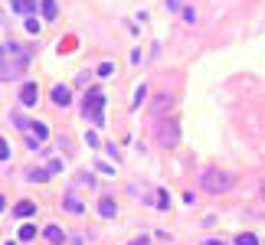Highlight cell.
I'll return each mask as SVG.
<instances>
[{"label": "cell", "mask_w": 265, "mask_h": 245, "mask_svg": "<svg viewBox=\"0 0 265 245\" xmlns=\"http://www.w3.org/2000/svg\"><path fill=\"white\" fill-rule=\"evenodd\" d=\"M203 245H226V242H223V239H206Z\"/></svg>", "instance_id": "cell-26"}, {"label": "cell", "mask_w": 265, "mask_h": 245, "mask_svg": "<svg viewBox=\"0 0 265 245\" xmlns=\"http://www.w3.org/2000/svg\"><path fill=\"white\" fill-rule=\"evenodd\" d=\"M33 137H36V141H46V134H50V131H46V124L43 121H33Z\"/></svg>", "instance_id": "cell-15"}, {"label": "cell", "mask_w": 265, "mask_h": 245, "mask_svg": "<svg viewBox=\"0 0 265 245\" xmlns=\"http://www.w3.org/2000/svg\"><path fill=\"white\" fill-rule=\"evenodd\" d=\"M46 170H50V177H53V173H59V170H62V160H50V167H46Z\"/></svg>", "instance_id": "cell-22"}, {"label": "cell", "mask_w": 265, "mask_h": 245, "mask_svg": "<svg viewBox=\"0 0 265 245\" xmlns=\"http://www.w3.org/2000/svg\"><path fill=\"white\" fill-rule=\"evenodd\" d=\"M85 144H89V147H95V144H99V137H95V131H85Z\"/></svg>", "instance_id": "cell-24"}, {"label": "cell", "mask_w": 265, "mask_h": 245, "mask_svg": "<svg viewBox=\"0 0 265 245\" xmlns=\"http://www.w3.org/2000/svg\"><path fill=\"white\" fill-rule=\"evenodd\" d=\"M262 200H265V183H262Z\"/></svg>", "instance_id": "cell-29"}, {"label": "cell", "mask_w": 265, "mask_h": 245, "mask_svg": "<svg viewBox=\"0 0 265 245\" xmlns=\"http://www.w3.org/2000/svg\"><path fill=\"white\" fill-rule=\"evenodd\" d=\"M167 10H180V0H167Z\"/></svg>", "instance_id": "cell-25"}, {"label": "cell", "mask_w": 265, "mask_h": 245, "mask_svg": "<svg viewBox=\"0 0 265 245\" xmlns=\"http://www.w3.org/2000/svg\"><path fill=\"white\" fill-rule=\"evenodd\" d=\"M30 239H36V229L33 226H20V242H30Z\"/></svg>", "instance_id": "cell-16"}, {"label": "cell", "mask_w": 265, "mask_h": 245, "mask_svg": "<svg viewBox=\"0 0 265 245\" xmlns=\"http://www.w3.org/2000/svg\"><path fill=\"white\" fill-rule=\"evenodd\" d=\"M99 213L105 216V219H111V216H115V200H102L99 203Z\"/></svg>", "instance_id": "cell-13"}, {"label": "cell", "mask_w": 265, "mask_h": 245, "mask_svg": "<svg viewBox=\"0 0 265 245\" xmlns=\"http://www.w3.org/2000/svg\"><path fill=\"white\" fill-rule=\"evenodd\" d=\"M200 183H203L206 193H226L229 186L236 183V177H233V173H226V170H203V173H200Z\"/></svg>", "instance_id": "cell-2"}, {"label": "cell", "mask_w": 265, "mask_h": 245, "mask_svg": "<svg viewBox=\"0 0 265 245\" xmlns=\"http://www.w3.org/2000/svg\"><path fill=\"white\" fill-rule=\"evenodd\" d=\"M26 180H33V183H46V180H50V170H39V167H33V170L26 173Z\"/></svg>", "instance_id": "cell-11"}, {"label": "cell", "mask_w": 265, "mask_h": 245, "mask_svg": "<svg viewBox=\"0 0 265 245\" xmlns=\"http://www.w3.org/2000/svg\"><path fill=\"white\" fill-rule=\"evenodd\" d=\"M154 134H157V144L167 147V151L180 144V128H177V121H173V118H160L157 128H154Z\"/></svg>", "instance_id": "cell-3"}, {"label": "cell", "mask_w": 265, "mask_h": 245, "mask_svg": "<svg viewBox=\"0 0 265 245\" xmlns=\"http://www.w3.org/2000/svg\"><path fill=\"white\" fill-rule=\"evenodd\" d=\"M4 209H7V200H4V196H0V213H4Z\"/></svg>", "instance_id": "cell-28"}, {"label": "cell", "mask_w": 265, "mask_h": 245, "mask_svg": "<svg viewBox=\"0 0 265 245\" xmlns=\"http://www.w3.org/2000/svg\"><path fill=\"white\" fill-rule=\"evenodd\" d=\"M13 213H17L20 219H26V216H33V213H36V203L23 200V203H17V206H13Z\"/></svg>", "instance_id": "cell-8"}, {"label": "cell", "mask_w": 265, "mask_h": 245, "mask_svg": "<svg viewBox=\"0 0 265 245\" xmlns=\"http://www.w3.org/2000/svg\"><path fill=\"white\" fill-rule=\"evenodd\" d=\"M180 17H184L187 23H197V10H193V7H184V10H180Z\"/></svg>", "instance_id": "cell-18"}, {"label": "cell", "mask_w": 265, "mask_h": 245, "mask_svg": "<svg viewBox=\"0 0 265 245\" xmlns=\"http://www.w3.org/2000/svg\"><path fill=\"white\" fill-rule=\"evenodd\" d=\"M62 206L69 209V213H82V203H79V196L75 193H69V196H62Z\"/></svg>", "instance_id": "cell-10"}, {"label": "cell", "mask_w": 265, "mask_h": 245, "mask_svg": "<svg viewBox=\"0 0 265 245\" xmlns=\"http://www.w3.org/2000/svg\"><path fill=\"white\" fill-rule=\"evenodd\" d=\"M167 203H170V196H167V190H160V193H157V206L167 209Z\"/></svg>", "instance_id": "cell-21"}, {"label": "cell", "mask_w": 265, "mask_h": 245, "mask_svg": "<svg viewBox=\"0 0 265 245\" xmlns=\"http://www.w3.org/2000/svg\"><path fill=\"white\" fill-rule=\"evenodd\" d=\"M69 102H72V92H69L66 85H56V88H53V105H59V108H66Z\"/></svg>", "instance_id": "cell-6"}, {"label": "cell", "mask_w": 265, "mask_h": 245, "mask_svg": "<svg viewBox=\"0 0 265 245\" xmlns=\"http://www.w3.org/2000/svg\"><path fill=\"white\" fill-rule=\"evenodd\" d=\"M46 239H50L53 245H59L62 242V229L59 226H46Z\"/></svg>", "instance_id": "cell-14"}, {"label": "cell", "mask_w": 265, "mask_h": 245, "mask_svg": "<svg viewBox=\"0 0 265 245\" xmlns=\"http://www.w3.org/2000/svg\"><path fill=\"white\" fill-rule=\"evenodd\" d=\"M144 102H148V85H144V82H141V85L135 88V102H131V105H135V108H141Z\"/></svg>", "instance_id": "cell-12"}, {"label": "cell", "mask_w": 265, "mask_h": 245, "mask_svg": "<svg viewBox=\"0 0 265 245\" xmlns=\"http://www.w3.org/2000/svg\"><path fill=\"white\" fill-rule=\"evenodd\" d=\"M0 160H10V144H7V137H0Z\"/></svg>", "instance_id": "cell-20"}, {"label": "cell", "mask_w": 265, "mask_h": 245, "mask_svg": "<svg viewBox=\"0 0 265 245\" xmlns=\"http://www.w3.org/2000/svg\"><path fill=\"white\" fill-rule=\"evenodd\" d=\"M82 111H85V118L95 128H102V124H105V92H102V88H89L85 102H82Z\"/></svg>", "instance_id": "cell-1"}, {"label": "cell", "mask_w": 265, "mask_h": 245, "mask_svg": "<svg viewBox=\"0 0 265 245\" xmlns=\"http://www.w3.org/2000/svg\"><path fill=\"white\" fill-rule=\"evenodd\" d=\"M26 33H39V23H36V20H33V17L26 20Z\"/></svg>", "instance_id": "cell-23"}, {"label": "cell", "mask_w": 265, "mask_h": 245, "mask_svg": "<svg viewBox=\"0 0 265 245\" xmlns=\"http://www.w3.org/2000/svg\"><path fill=\"white\" fill-rule=\"evenodd\" d=\"M36 98H39V88H36V82H26V85L20 88V105L33 108V105H36Z\"/></svg>", "instance_id": "cell-4"}, {"label": "cell", "mask_w": 265, "mask_h": 245, "mask_svg": "<svg viewBox=\"0 0 265 245\" xmlns=\"http://www.w3.org/2000/svg\"><path fill=\"white\" fill-rule=\"evenodd\" d=\"M131 245H151V242H148V239H135Z\"/></svg>", "instance_id": "cell-27"}, {"label": "cell", "mask_w": 265, "mask_h": 245, "mask_svg": "<svg viewBox=\"0 0 265 245\" xmlns=\"http://www.w3.org/2000/svg\"><path fill=\"white\" fill-rule=\"evenodd\" d=\"M236 245H259V239H255L252 232H242L239 239H236Z\"/></svg>", "instance_id": "cell-17"}, {"label": "cell", "mask_w": 265, "mask_h": 245, "mask_svg": "<svg viewBox=\"0 0 265 245\" xmlns=\"http://www.w3.org/2000/svg\"><path fill=\"white\" fill-rule=\"evenodd\" d=\"M170 105H173V95H170V92H160V95L154 98V118H160L167 108H170Z\"/></svg>", "instance_id": "cell-5"}, {"label": "cell", "mask_w": 265, "mask_h": 245, "mask_svg": "<svg viewBox=\"0 0 265 245\" xmlns=\"http://www.w3.org/2000/svg\"><path fill=\"white\" fill-rule=\"evenodd\" d=\"M0 62H4V56H0Z\"/></svg>", "instance_id": "cell-30"}, {"label": "cell", "mask_w": 265, "mask_h": 245, "mask_svg": "<svg viewBox=\"0 0 265 245\" xmlns=\"http://www.w3.org/2000/svg\"><path fill=\"white\" fill-rule=\"evenodd\" d=\"M95 72H99V75H102V79H108V75H111V72H115V66H111V62H102V66H99V69H95Z\"/></svg>", "instance_id": "cell-19"}, {"label": "cell", "mask_w": 265, "mask_h": 245, "mask_svg": "<svg viewBox=\"0 0 265 245\" xmlns=\"http://www.w3.org/2000/svg\"><path fill=\"white\" fill-rule=\"evenodd\" d=\"M10 10L20 13V17H26V13H36V0H13Z\"/></svg>", "instance_id": "cell-7"}, {"label": "cell", "mask_w": 265, "mask_h": 245, "mask_svg": "<svg viewBox=\"0 0 265 245\" xmlns=\"http://www.w3.org/2000/svg\"><path fill=\"white\" fill-rule=\"evenodd\" d=\"M39 10H43V20H56V17H59L56 0H43V4H39Z\"/></svg>", "instance_id": "cell-9"}]
</instances>
